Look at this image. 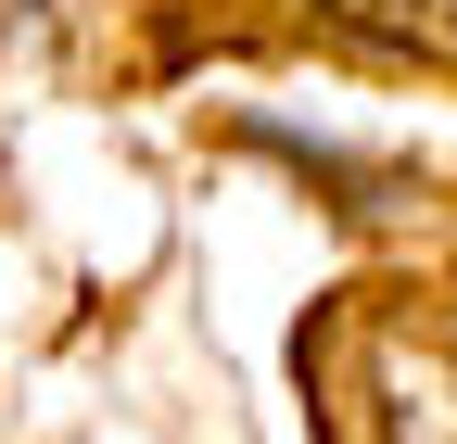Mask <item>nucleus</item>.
Masks as SVG:
<instances>
[{"label": "nucleus", "instance_id": "obj_1", "mask_svg": "<svg viewBox=\"0 0 457 444\" xmlns=\"http://www.w3.org/2000/svg\"><path fill=\"white\" fill-rule=\"evenodd\" d=\"M407 13H420V26H445V38H457V0H407Z\"/></svg>", "mask_w": 457, "mask_h": 444}]
</instances>
